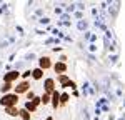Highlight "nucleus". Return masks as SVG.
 <instances>
[{
  "label": "nucleus",
  "instance_id": "obj_1",
  "mask_svg": "<svg viewBox=\"0 0 125 120\" xmlns=\"http://www.w3.org/2000/svg\"><path fill=\"white\" fill-rule=\"evenodd\" d=\"M17 102H19L17 95H3V99H2V105H5V107H13Z\"/></svg>",
  "mask_w": 125,
  "mask_h": 120
},
{
  "label": "nucleus",
  "instance_id": "obj_2",
  "mask_svg": "<svg viewBox=\"0 0 125 120\" xmlns=\"http://www.w3.org/2000/svg\"><path fill=\"white\" fill-rule=\"evenodd\" d=\"M19 77V72H9L7 75H5V83H10L12 80H15Z\"/></svg>",
  "mask_w": 125,
  "mask_h": 120
},
{
  "label": "nucleus",
  "instance_id": "obj_3",
  "mask_svg": "<svg viewBox=\"0 0 125 120\" xmlns=\"http://www.w3.org/2000/svg\"><path fill=\"white\" fill-rule=\"evenodd\" d=\"M27 89H29V83H27V82H22L20 85L15 87V92H17V93H22V92H27Z\"/></svg>",
  "mask_w": 125,
  "mask_h": 120
},
{
  "label": "nucleus",
  "instance_id": "obj_4",
  "mask_svg": "<svg viewBox=\"0 0 125 120\" xmlns=\"http://www.w3.org/2000/svg\"><path fill=\"white\" fill-rule=\"evenodd\" d=\"M39 102H40L39 99H35L33 102H29V103L25 105V110H27V112H29V110H35V107L39 105Z\"/></svg>",
  "mask_w": 125,
  "mask_h": 120
},
{
  "label": "nucleus",
  "instance_id": "obj_5",
  "mask_svg": "<svg viewBox=\"0 0 125 120\" xmlns=\"http://www.w3.org/2000/svg\"><path fill=\"white\" fill-rule=\"evenodd\" d=\"M40 67H42V69H48V67H50V60H48L47 57L40 59Z\"/></svg>",
  "mask_w": 125,
  "mask_h": 120
},
{
  "label": "nucleus",
  "instance_id": "obj_6",
  "mask_svg": "<svg viewBox=\"0 0 125 120\" xmlns=\"http://www.w3.org/2000/svg\"><path fill=\"white\" fill-rule=\"evenodd\" d=\"M45 89H47V92H52V90H53V80L52 79L45 80Z\"/></svg>",
  "mask_w": 125,
  "mask_h": 120
},
{
  "label": "nucleus",
  "instance_id": "obj_7",
  "mask_svg": "<svg viewBox=\"0 0 125 120\" xmlns=\"http://www.w3.org/2000/svg\"><path fill=\"white\" fill-rule=\"evenodd\" d=\"M55 70H57V72H65L67 67H65V63H57V65H55Z\"/></svg>",
  "mask_w": 125,
  "mask_h": 120
},
{
  "label": "nucleus",
  "instance_id": "obj_8",
  "mask_svg": "<svg viewBox=\"0 0 125 120\" xmlns=\"http://www.w3.org/2000/svg\"><path fill=\"white\" fill-rule=\"evenodd\" d=\"M32 75H33V79H40V77H42V70H40V69L33 70V72H32Z\"/></svg>",
  "mask_w": 125,
  "mask_h": 120
},
{
  "label": "nucleus",
  "instance_id": "obj_9",
  "mask_svg": "<svg viewBox=\"0 0 125 120\" xmlns=\"http://www.w3.org/2000/svg\"><path fill=\"white\" fill-rule=\"evenodd\" d=\"M58 100H60V95L55 92V93H53V107H55V109H57V105H58Z\"/></svg>",
  "mask_w": 125,
  "mask_h": 120
},
{
  "label": "nucleus",
  "instance_id": "obj_10",
  "mask_svg": "<svg viewBox=\"0 0 125 120\" xmlns=\"http://www.w3.org/2000/svg\"><path fill=\"white\" fill-rule=\"evenodd\" d=\"M7 112H9V115H19L17 109H13V107H7Z\"/></svg>",
  "mask_w": 125,
  "mask_h": 120
},
{
  "label": "nucleus",
  "instance_id": "obj_11",
  "mask_svg": "<svg viewBox=\"0 0 125 120\" xmlns=\"http://www.w3.org/2000/svg\"><path fill=\"white\" fill-rule=\"evenodd\" d=\"M20 113H22V119H23V120H30V113L27 112V110H22Z\"/></svg>",
  "mask_w": 125,
  "mask_h": 120
},
{
  "label": "nucleus",
  "instance_id": "obj_12",
  "mask_svg": "<svg viewBox=\"0 0 125 120\" xmlns=\"http://www.w3.org/2000/svg\"><path fill=\"white\" fill-rule=\"evenodd\" d=\"M60 82H62L63 85H67V83H68V79L65 77V75H62V77H60Z\"/></svg>",
  "mask_w": 125,
  "mask_h": 120
},
{
  "label": "nucleus",
  "instance_id": "obj_13",
  "mask_svg": "<svg viewBox=\"0 0 125 120\" xmlns=\"http://www.w3.org/2000/svg\"><path fill=\"white\" fill-rule=\"evenodd\" d=\"M10 89H12V85H10V83H5V85L2 87V92H7V90H10Z\"/></svg>",
  "mask_w": 125,
  "mask_h": 120
},
{
  "label": "nucleus",
  "instance_id": "obj_14",
  "mask_svg": "<svg viewBox=\"0 0 125 120\" xmlns=\"http://www.w3.org/2000/svg\"><path fill=\"white\" fill-rule=\"evenodd\" d=\"M60 99H62V102H67V100H68V95H67V93H63Z\"/></svg>",
  "mask_w": 125,
  "mask_h": 120
},
{
  "label": "nucleus",
  "instance_id": "obj_15",
  "mask_svg": "<svg viewBox=\"0 0 125 120\" xmlns=\"http://www.w3.org/2000/svg\"><path fill=\"white\" fill-rule=\"evenodd\" d=\"M42 102L47 103V102H48V95H43V97H42Z\"/></svg>",
  "mask_w": 125,
  "mask_h": 120
},
{
  "label": "nucleus",
  "instance_id": "obj_16",
  "mask_svg": "<svg viewBox=\"0 0 125 120\" xmlns=\"http://www.w3.org/2000/svg\"><path fill=\"white\" fill-rule=\"evenodd\" d=\"M47 120H52V119H47Z\"/></svg>",
  "mask_w": 125,
  "mask_h": 120
}]
</instances>
